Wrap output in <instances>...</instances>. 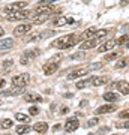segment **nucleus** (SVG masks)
Wrapping results in <instances>:
<instances>
[{
  "instance_id": "46",
  "label": "nucleus",
  "mask_w": 129,
  "mask_h": 135,
  "mask_svg": "<svg viewBox=\"0 0 129 135\" xmlns=\"http://www.w3.org/2000/svg\"><path fill=\"white\" fill-rule=\"evenodd\" d=\"M114 135H116V134H114Z\"/></svg>"
},
{
  "instance_id": "21",
  "label": "nucleus",
  "mask_w": 129,
  "mask_h": 135,
  "mask_svg": "<svg viewBox=\"0 0 129 135\" xmlns=\"http://www.w3.org/2000/svg\"><path fill=\"white\" fill-rule=\"evenodd\" d=\"M50 17H51V14H38V17L33 20V23L35 24H42L47 20H50Z\"/></svg>"
},
{
  "instance_id": "7",
  "label": "nucleus",
  "mask_w": 129,
  "mask_h": 135,
  "mask_svg": "<svg viewBox=\"0 0 129 135\" xmlns=\"http://www.w3.org/2000/svg\"><path fill=\"white\" fill-rule=\"evenodd\" d=\"M26 8V2H17V3H12V5L5 6V14H12V12H17V11H21Z\"/></svg>"
},
{
  "instance_id": "13",
  "label": "nucleus",
  "mask_w": 129,
  "mask_h": 135,
  "mask_svg": "<svg viewBox=\"0 0 129 135\" xmlns=\"http://www.w3.org/2000/svg\"><path fill=\"white\" fill-rule=\"evenodd\" d=\"M98 39H95V38H92V39H87V41H84V42H81L80 44V48L84 51V50H92V48H95L96 45H98Z\"/></svg>"
},
{
  "instance_id": "17",
  "label": "nucleus",
  "mask_w": 129,
  "mask_h": 135,
  "mask_svg": "<svg viewBox=\"0 0 129 135\" xmlns=\"http://www.w3.org/2000/svg\"><path fill=\"white\" fill-rule=\"evenodd\" d=\"M116 87H117V90L122 95H129V83L128 81H117Z\"/></svg>"
},
{
  "instance_id": "28",
  "label": "nucleus",
  "mask_w": 129,
  "mask_h": 135,
  "mask_svg": "<svg viewBox=\"0 0 129 135\" xmlns=\"http://www.w3.org/2000/svg\"><path fill=\"white\" fill-rule=\"evenodd\" d=\"M128 63H129V59L128 57H123V59H120L119 62L116 63V69H122V68H125V66H128Z\"/></svg>"
},
{
  "instance_id": "16",
  "label": "nucleus",
  "mask_w": 129,
  "mask_h": 135,
  "mask_svg": "<svg viewBox=\"0 0 129 135\" xmlns=\"http://www.w3.org/2000/svg\"><path fill=\"white\" fill-rule=\"evenodd\" d=\"M108 83V77H92L90 80V84L95 87H99V86H104V84H107Z\"/></svg>"
},
{
  "instance_id": "8",
  "label": "nucleus",
  "mask_w": 129,
  "mask_h": 135,
  "mask_svg": "<svg viewBox=\"0 0 129 135\" xmlns=\"http://www.w3.org/2000/svg\"><path fill=\"white\" fill-rule=\"evenodd\" d=\"M117 110V105L116 104H105V105H101L96 108V114H108V113H113V111Z\"/></svg>"
},
{
  "instance_id": "26",
  "label": "nucleus",
  "mask_w": 129,
  "mask_h": 135,
  "mask_svg": "<svg viewBox=\"0 0 129 135\" xmlns=\"http://www.w3.org/2000/svg\"><path fill=\"white\" fill-rule=\"evenodd\" d=\"M12 125H14V122L11 120V119H3V120H0V128H2V129H9Z\"/></svg>"
},
{
  "instance_id": "27",
  "label": "nucleus",
  "mask_w": 129,
  "mask_h": 135,
  "mask_svg": "<svg viewBox=\"0 0 129 135\" xmlns=\"http://www.w3.org/2000/svg\"><path fill=\"white\" fill-rule=\"evenodd\" d=\"M15 119L20 120V122H24V123H29V122H30V116L23 114V113H17V114H15Z\"/></svg>"
},
{
  "instance_id": "4",
  "label": "nucleus",
  "mask_w": 129,
  "mask_h": 135,
  "mask_svg": "<svg viewBox=\"0 0 129 135\" xmlns=\"http://www.w3.org/2000/svg\"><path fill=\"white\" fill-rule=\"evenodd\" d=\"M36 56H39V50L38 48L27 50V51H24V54L20 57V63H21V65H27V63H30Z\"/></svg>"
},
{
  "instance_id": "9",
  "label": "nucleus",
  "mask_w": 129,
  "mask_h": 135,
  "mask_svg": "<svg viewBox=\"0 0 129 135\" xmlns=\"http://www.w3.org/2000/svg\"><path fill=\"white\" fill-rule=\"evenodd\" d=\"M24 92H26L24 87L12 86V89H9V90H3V92H0V95H3V96H17V95H23Z\"/></svg>"
},
{
  "instance_id": "45",
  "label": "nucleus",
  "mask_w": 129,
  "mask_h": 135,
  "mask_svg": "<svg viewBox=\"0 0 129 135\" xmlns=\"http://www.w3.org/2000/svg\"><path fill=\"white\" fill-rule=\"evenodd\" d=\"M0 20H2V18H0Z\"/></svg>"
},
{
  "instance_id": "32",
  "label": "nucleus",
  "mask_w": 129,
  "mask_h": 135,
  "mask_svg": "<svg viewBox=\"0 0 129 135\" xmlns=\"http://www.w3.org/2000/svg\"><path fill=\"white\" fill-rule=\"evenodd\" d=\"M128 39H129V35H123V36H120V38L116 39V41H117V44H119V45H125Z\"/></svg>"
},
{
  "instance_id": "38",
  "label": "nucleus",
  "mask_w": 129,
  "mask_h": 135,
  "mask_svg": "<svg viewBox=\"0 0 129 135\" xmlns=\"http://www.w3.org/2000/svg\"><path fill=\"white\" fill-rule=\"evenodd\" d=\"M117 128H123V129H129V122H125V123H120V125H117Z\"/></svg>"
},
{
  "instance_id": "5",
  "label": "nucleus",
  "mask_w": 129,
  "mask_h": 135,
  "mask_svg": "<svg viewBox=\"0 0 129 135\" xmlns=\"http://www.w3.org/2000/svg\"><path fill=\"white\" fill-rule=\"evenodd\" d=\"M89 72H90L89 68H78L75 71H72V72L68 75V78H69V80H77V78H80V77H87Z\"/></svg>"
},
{
  "instance_id": "37",
  "label": "nucleus",
  "mask_w": 129,
  "mask_h": 135,
  "mask_svg": "<svg viewBox=\"0 0 129 135\" xmlns=\"http://www.w3.org/2000/svg\"><path fill=\"white\" fill-rule=\"evenodd\" d=\"M120 117L122 119H129V110H123L120 113Z\"/></svg>"
},
{
  "instance_id": "14",
  "label": "nucleus",
  "mask_w": 129,
  "mask_h": 135,
  "mask_svg": "<svg viewBox=\"0 0 129 135\" xmlns=\"http://www.w3.org/2000/svg\"><path fill=\"white\" fill-rule=\"evenodd\" d=\"M24 101L26 102H42V96L35 92H29V93H24Z\"/></svg>"
},
{
  "instance_id": "18",
  "label": "nucleus",
  "mask_w": 129,
  "mask_h": 135,
  "mask_svg": "<svg viewBox=\"0 0 129 135\" xmlns=\"http://www.w3.org/2000/svg\"><path fill=\"white\" fill-rule=\"evenodd\" d=\"M33 129L38 132V134H45L48 131V123H45V122H38V123H35Z\"/></svg>"
},
{
  "instance_id": "22",
  "label": "nucleus",
  "mask_w": 129,
  "mask_h": 135,
  "mask_svg": "<svg viewBox=\"0 0 129 135\" xmlns=\"http://www.w3.org/2000/svg\"><path fill=\"white\" fill-rule=\"evenodd\" d=\"M104 99H105V101H108V102L117 101V99H119V95H117V93H114V92H111V90H108V92L104 93Z\"/></svg>"
},
{
  "instance_id": "3",
  "label": "nucleus",
  "mask_w": 129,
  "mask_h": 135,
  "mask_svg": "<svg viewBox=\"0 0 129 135\" xmlns=\"http://www.w3.org/2000/svg\"><path fill=\"white\" fill-rule=\"evenodd\" d=\"M29 83H30L29 74H20L17 77H12V86L15 87H26Z\"/></svg>"
},
{
  "instance_id": "23",
  "label": "nucleus",
  "mask_w": 129,
  "mask_h": 135,
  "mask_svg": "<svg viewBox=\"0 0 129 135\" xmlns=\"http://www.w3.org/2000/svg\"><path fill=\"white\" fill-rule=\"evenodd\" d=\"M30 129H32V128H30L29 125H26V123H24V125H18V126H17V128H15V132H17L18 135H23V134H27Z\"/></svg>"
},
{
  "instance_id": "25",
  "label": "nucleus",
  "mask_w": 129,
  "mask_h": 135,
  "mask_svg": "<svg viewBox=\"0 0 129 135\" xmlns=\"http://www.w3.org/2000/svg\"><path fill=\"white\" fill-rule=\"evenodd\" d=\"M120 56H122V51H113L110 54H105V60L107 62H111V60H114V59L120 57Z\"/></svg>"
},
{
  "instance_id": "42",
  "label": "nucleus",
  "mask_w": 129,
  "mask_h": 135,
  "mask_svg": "<svg viewBox=\"0 0 129 135\" xmlns=\"http://www.w3.org/2000/svg\"><path fill=\"white\" fill-rule=\"evenodd\" d=\"M3 35H5V30H3V29H2V27H0V38H2Z\"/></svg>"
},
{
  "instance_id": "43",
  "label": "nucleus",
  "mask_w": 129,
  "mask_h": 135,
  "mask_svg": "<svg viewBox=\"0 0 129 135\" xmlns=\"http://www.w3.org/2000/svg\"><path fill=\"white\" fill-rule=\"evenodd\" d=\"M128 2H129V0H123V2H122V6H125L126 3H128Z\"/></svg>"
},
{
  "instance_id": "34",
  "label": "nucleus",
  "mask_w": 129,
  "mask_h": 135,
  "mask_svg": "<svg viewBox=\"0 0 129 135\" xmlns=\"http://www.w3.org/2000/svg\"><path fill=\"white\" fill-rule=\"evenodd\" d=\"M29 113H30V116H38L39 114V108L38 107H30Z\"/></svg>"
},
{
  "instance_id": "15",
  "label": "nucleus",
  "mask_w": 129,
  "mask_h": 135,
  "mask_svg": "<svg viewBox=\"0 0 129 135\" xmlns=\"http://www.w3.org/2000/svg\"><path fill=\"white\" fill-rule=\"evenodd\" d=\"M74 20L72 18H65V17H56V18L53 20V26L54 27H63L65 24H69V23H72Z\"/></svg>"
},
{
  "instance_id": "31",
  "label": "nucleus",
  "mask_w": 129,
  "mask_h": 135,
  "mask_svg": "<svg viewBox=\"0 0 129 135\" xmlns=\"http://www.w3.org/2000/svg\"><path fill=\"white\" fill-rule=\"evenodd\" d=\"M84 57H86V54L84 53H75V54H72L71 56L72 60H83Z\"/></svg>"
},
{
  "instance_id": "11",
  "label": "nucleus",
  "mask_w": 129,
  "mask_h": 135,
  "mask_svg": "<svg viewBox=\"0 0 129 135\" xmlns=\"http://www.w3.org/2000/svg\"><path fill=\"white\" fill-rule=\"evenodd\" d=\"M117 45V41L116 39H110V41H105V42L101 45L99 48H98V51L99 53H107V51H110V50H113Z\"/></svg>"
},
{
  "instance_id": "29",
  "label": "nucleus",
  "mask_w": 129,
  "mask_h": 135,
  "mask_svg": "<svg viewBox=\"0 0 129 135\" xmlns=\"http://www.w3.org/2000/svg\"><path fill=\"white\" fill-rule=\"evenodd\" d=\"M89 83H90V81L84 78V80H81V81H78V83H77V84H75V87H77V89H84V87H87V86H89Z\"/></svg>"
},
{
  "instance_id": "20",
  "label": "nucleus",
  "mask_w": 129,
  "mask_h": 135,
  "mask_svg": "<svg viewBox=\"0 0 129 135\" xmlns=\"http://www.w3.org/2000/svg\"><path fill=\"white\" fill-rule=\"evenodd\" d=\"M96 30H98L96 27H90V29H87L86 32H84V33L81 35V36H80V39H81V41H83V39H86V41H87V39H92L93 36H95Z\"/></svg>"
},
{
  "instance_id": "12",
  "label": "nucleus",
  "mask_w": 129,
  "mask_h": 135,
  "mask_svg": "<svg viewBox=\"0 0 129 135\" xmlns=\"http://www.w3.org/2000/svg\"><path fill=\"white\" fill-rule=\"evenodd\" d=\"M42 69H44V74H45V75H53V74L59 69V65L56 62H48V63L44 65Z\"/></svg>"
},
{
  "instance_id": "19",
  "label": "nucleus",
  "mask_w": 129,
  "mask_h": 135,
  "mask_svg": "<svg viewBox=\"0 0 129 135\" xmlns=\"http://www.w3.org/2000/svg\"><path fill=\"white\" fill-rule=\"evenodd\" d=\"M14 47V39L12 38H5L0 41V50H9Z\"/></svg>"
},
{
  "instance_id": "36",
  "label": "nucleus",
  "mask_w": 129,
  "mask_h": 135,
  "mask_svg": "<svg viewBox=\"0 0 129 135\" xmlns=\"http://www.w3.org/2000/svg\"><path fill=\"white\" fill-rule=\"evenodd\" d=\"M12 65H14V62H12V60H5V62H3V68H5V71H8Z\"/></svg>"
},
{
  "instance_id": "2",
  "label": "nucleus",
  "mask_w": 129,
  "mask_h": 135,
  "mask_svg": "<svg viewBox=\"0 0 129 135\" xmlns=\"http://www.w3.org/2000/svg\"><path fill=\"white\" fill-rule=\"evenodd\" d=\"M32 12L30 11H17V12H12V14H8V21H20V20H27V18H32L30 17Z\"/></svg>"
},
{
  "instance_id": "35",
  "label": "nucleus",
  "mask_w": 129,
  "mask_h": 135,
  "mask_svg": "<svg viewBox=\"0 0 129 135\" xmlns=\"http://www.w3.org/2000/svg\"><path fill=\"white\" fill-rule=\"evenodd\" d=\"M53 35H54L53 30H51V32H50V30H47V32H42V33H41V39H44V38H50V36H53Z\"/></svg>"
},
{
  "instance_id": "30",
  "label": "nucleus",
  "mask_w": 129,
  "mask_h": 135,
  "mask_svg": "<svg viewBox=\"0 0 129 135\" xmlns=\"http://www.w3.org/2000/svg\"><path fill=\"white\" fill-rule=\"evenodd\" d=\"M99 125V120H98V117H93V119H90V120L87 122V128H93V126Z\"/></svg>"
},
{
  "instance_id": "1",
  "label": "nucleus",
  "mask_w": 129,
  "mask_h": 135,
  "mask_svg": "<svg viewBox=\"0 0 129 135\" xmlns=\"http://www.w3.org/2000/svg\"><path fill=\"white\" fill-rule=\"evenodd\" d=\"M80 42V38H77L75 35H66V36H62V38L56 39L53 42V47L56 48H60V50H66V48H71L74 45Z\"/></svg>"
},
{
  "instance_id": "39",
  "label": "nucleus",
  "mask_w": 129,
  "mask_h": 135,
  "mask_svg": "<svg viewBox=\"0 0 129 135\" xmlns=\"http://www.w3.org/2000/svg\"><path fill=\"white\" fill-rule=\"evenodd\" d=\"M5 84H6V81L3 80V78H0V89H3V87H5Z\"/></svg>"
},
{
  "instance_id": "41",
  "label": "nucleus",
  "mask_w": 129,
  "mask_h": 135,
  "mask_svg": "<svg viewBox=\"0 0 129 135\" xmlns=\"http://www.w3.org/2000/svg\"><path fill=\"white\" fill-rule=\"evenodd\" d=\"M68 111H69V110H68V108H66V107H65V108H63V110H62V114H66V113H68Z\"/></svg>"
},
{
  "instance_id": "6",
  "label": "nucleus",
  "mask_w": 129,
  "mask_h": 135,
  "mask_svg": "<svg viewBox=\"0 0 129 135\" xmlns=\"http://www.w3.org/2000/svg\"><path fill=\"white\" fill-rule=\"evenodd\" d=\"M78 126H80V122H78V119L72 117V119H68V120H66V123H65V131H66L68 134H72L74 131L78 129Z\"/></svg>"
},
{
  "instance_id": "40",
  "label": "nucleus",
  "mask_w": 129,
  "mask_h": 135,
  "mask_svg": "<svg viewBox=\"0 0 129 135\" xmlns=\"http://www.w3.org/2000/svg\"><path fill=\"white\" fill-rule=\"evenodd\" d=\"M107 131H108V129H107V128H102V129H99V131H98V132H99V134H105Z\"/></svg>"
},
{
  "instance_id": "44",
  "label": "nucleus",
  "mask_w": 129,
  "mask_h": 135,
  "mask_svg": "<svg viewBox=\"0 0 129 135\" xmlns=\"http://www.w3.org/2000/svg\"><path fill=\"white\" fill-rule=\"evenodd\" d=\"M125 47H126V48H129V39L126 41V44H125Z\"/></svg>"
},
{
  "instance_id": "24",
  "label": "nucleus",
  "mask_w": 129,
  "mask_h": 135,
  "mask_svg": "<svg viewBox=\"0 0 129 135\" xmlns=\"http://www.w3.org/2000/svg\"><path fill=\"white\" fill-rule=\"evenodd\" d=\"M107 35H108V30H107V29H99V30H96V33H95V36H93V38L98 39V41L101 42V41L105 38Z\"/></svg>"
},
{
  "instance_id": "33",
  "label": "nucleus",
  "mask_w": 129,
  "mask_h": 135,
  "mask_svg": "<svg viewBox=\"0 0 129 135\" xmlns=\"http://www.w3.org/2000/svg\"><path fill=\"white\" fill-rule=\"evenodd\" d=\"M101 68H102V63L96 62V63H92L90 66H89V69H90V71H95V69H101Z\"/></svg>"
},
{
  "instance_id": "10",
  "label": "nucleus",
  "mask_w": 129,
  "mask_h": 135,
  "mask_svg": "<svg viewBox=\"0 0 129 135\" xmlns=\"http://www.w3.org/2000/svg\"><path fill=\"white\" fill-rule=\"evenodd\" d=\"M32 30V24H20L14 29V36H24Z\"/></svg>"
}]
</instances>
